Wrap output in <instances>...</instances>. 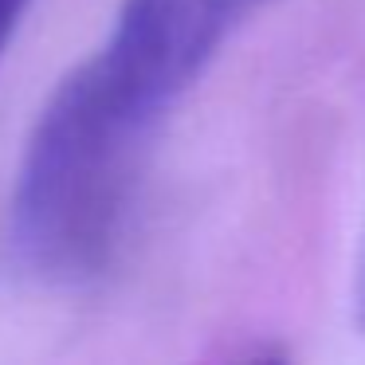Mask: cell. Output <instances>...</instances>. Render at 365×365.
Returning a JSON list of instances; mask_svg holds the SVG:
<instances>
[{
    "label": "cell",
    "mask_w": 365,
    "mask_h": 365,
    "mask_svg": "<svg viewBox=\"0 0 365 365\" xmlns=\"http://www.w3.org/2000/svg\"><path fill=\"white\" fill-rule=\"evenodd\" d=\"M28 4H32V0H0V56L9 48V40H12V32H16V24H20Z\"/></svg>",
    "instance_id": "2"
},
{
    "label": "cell",
    "mask_w": 365,
    "mask_h": 365,
    "mask_svg": "<svg viewBox=\"0 0 365 365\" xmlns=\"http://www.w3.org/2000/svg\"><path fill=\"white\" fill-rule=\"evenodd\" d=\"M252 365H287V357L283 354H259Z\"/></svg>",
    "instance_id": "4"
},
{
    "label": "cell",
    "mask_w": 365,
    "mask_h": 365,
    "mask_svg": "<svg viewBox=\"0 0 365 365\" xmlns=\"http://www.w3.org/2000/svg\"><path fill=\"white\" fill-rule=\"evenodd\" d=\"M267 4L122 0L110 40L63 75L24 145L12 244L36 275L75 283L110 259L150 134Z\"/></svg>",
    "instance_id": "1"
},
{
    "label": "cell",
    "mask_w": 365,
    "mask_h": 365,
    "mask_svg": "<svg viewBox=\"0 0 365 365\" xmlns=\"http://www.w3.org/2000/svg\"><path fill=\"white\" fill-rule=\"evenodd\" d=\"M354 318L365 330V247H361V263H357V283H354Z\"/></svg>",
    "instance_id": "3"
}]
</instances>
